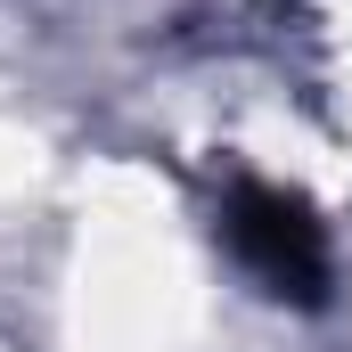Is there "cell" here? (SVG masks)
Segmentation results:
<instances>
[{
  "instance_id": "1",
  "label": "cell",
  "mask_w": 352,
  "mask_h": 352,
  "mask_svg": "<svg viewBox=\"0 0 352 352\" xmlns=\"http://www.w3.org/2000/svg\"><path fill=\"white\" fill-rule=\"evenodd\" d=\"M221 238L278 303H328L336 263H328V230L311 221L303 197H287L270 180H238L230 205H221Z\"/></svg>"
}]
</instances>
